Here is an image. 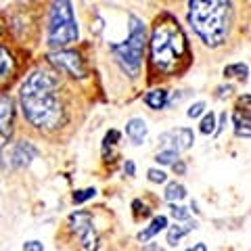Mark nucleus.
I'll return each instance as SVG.
<instances>
[{"instance_id": "nucleus-1", "label": "nucleus", "mask_w": 251, "mask_h": 251, "mask_svg": "<svg viewBox=\"0 0 251 251\" xmlns=\"http://www.w3.org/2000/svg\"><path fill=\"white\" fill-rule=\"evenodd\" d=\"M19 103L25 120L38 130H54L63 122L59 82L42 69L31 72L19 90Z\"/></svg>"}, {"instance_id": "nucleus-2", "label": "nucleus", "mask_w": 251, "mask_h": 251, "mask_svg": "<svg viewBox=\"0 0 251 251\" xmlns=\"http://www.w3.org/2000/svg\"><path fill=\"white\" fill-rule=\"evenodd\" d=\"M188 23L207 46H220L232 23L230 0H188Z\"/></svg>"}, {"instance_id": "nucleus-3", "label": "nucleus", "mask_w": 251, "mask_h": 251, "mask_svg": "<svg viewBox=\"0 0 251 251\" xmlns=\"http://www.w3.org/2000/svg\"><path fill=\"white\" fill-rule=\"evenodd\" d=\"M188 44L182 27L166 17L155 25L151 34V61L161 74H174L180 69V63L186 59Z\"/></svg>"}, {"instance_id": "nucleus-4", "label": "nucleus", "mask_w": 251, "mask_h": 251, "mask_svg": "<svg viewBox=\"0 0 251 251\" xmlns=\"http://www.w3.org/2000/svg\"><path fill=\"white\" fill-rule=\"evenodd\" d=\"M128 38L120 44H111V52L126 74L130 77H136L143 65V54L147 46V27L136 15L128 17Z\"/></svg>"}, {"instance_id": "nucleus-5", "label": "nucleus", "mask_w": 251, "mask_h": 251, "mask_svg": "<svg viewBox=\"0 0 251 251\" xmlns=\"http://www.w3.org/2000/svg\"><path fill=\"white\" fill-rule=\"evenodd\" d=\"M46 36H49V46L52 49H63V46L77 42L80 29H77L72 0H52Z\"/></svg>"}, {"instance_id": "nucleus-6", "label": "nucleus", "mask_w": 251, "mask_h": 251, "mask_svg": "<svg viewBox=\"0 0 251 251\" xmlns=\"http://www.w3.org/2000/svg\"><path fill=\"white\" fill-rule=\"evenodd\" d=\"M69 226L75 232V237L80 239V245L84 247V251L99 249V234L97 228H94L92 214H88V211H74L69 216Z\"/></svg>"}, {"instance_id": "nucleus-7", "label": "nucleus", "mask_w": 251, "mask_h": 251, "mask_svg": "<svg viewBox=\"0 0 251 251\" xmlns=\"http://www.w3.org/2000/svg\"><path fill=\"white\" fill-rule=\"evenodd\" d=\"M49 59H50V63L59 69L61 74L74 77V80H75V77H77V80H82V77L86 75L84 61H82V57L75 50H57V52H52Z\"/></svg>"}, {"instance_id": "nucleus-8", "label": "nucleus", "mask_w": 251, "mask_h": 251, "mask_svg": "<svg viewBox=\"0 0 251 251\" xmlns=\"http://www.w3.org/2000/svg\"><path fill=\"white\" fill-rule=\"evenodd\" d=\"M159 145L161 149H174V151H186L195 145V132L191 128H176V130H168L159 136Z\"/></svg>"}, {"instance_id": "nucleus-9", "label": "nucleus", "mask_w": 251, "mask_h": 251, "mask_svg": "<svg viewBox=\"0 0 251 251\" xmlns=\"http://www.w3.org/2000/svg\"><path fill=\"white\" fill-rule=\"evenodd\" d=\"M36 157H38V149L31 145L29 140H19V143H15V147L11 149V166L17 170H23V168H27Z\"/></svg>"}, {"instance_id": "nucleus-10", "label": "nucleus", "mask_w": 251, "mask_h": 251, "mask_svg": "<svg viewBox=\"0 0 251 251\" xmlns=\"http://www.w3.org/2000/svg\"><path fill=\"white\" fill-rule=\"evenodd\" d=\"M13 122H15V103L11 97L0 94V136L11 138L13 134Z\"/></svg>"}, {"instance_id": "nucleus-11", "label": "nucleus", "mask_w": 251, "mask_h": 251, "mask_svg": "<svg viewBox=\"0 0 251 251\" xmlns=\"http://www.w3.org/2000/svg\"><path fill=\"white\" fill-rule=\"evenodd\" d=\"M126 134H128V138L134 145H143L149 134V126L143 117H132V120L126 124Z\"/></svg>"}, {"instance_id": "nucleus-12", "label": "nucleus", "mask_w": 251, "mask_h": 251, "mask_svg": "<svg viewBox=\"0 0 251 251\" xmlns=\"http://www.w3.org/2000/svg\"><path fill=\"white\" fill-rule=\"evenodd\" d=\"M166 226H168V218L166 216H155L151 220V224H149L147 228H143V232H138V241H143V243L151 241L153 237H157V234L166 228Z\"/></svg>"}, {"instance_id": "nucleus-13", "label": "nucleus", "mask_w": 251, "mask_h": 251, "mask_svg": "<svg viewBox=\"0 0 251 251\" xmlns=\"http://www.w3.org/2000/svg\"><path fill=\"white\" fill-rule=\"evenodd\" d=\"M145 105L153 111H159V109H166L168 107V92L163 88H155L151 92L145 94Z\"/></svg>"}, {"instance_id": "nucleus-14", "label": "nucleus", "mask_w": 251, "mask_h": 251, "mask_svg": "<svg viewBox=\"0 0 251 251\" xmlns=\"http://www.w3.org/2000/svg\"><path fill=\"white\" fill-rule=\"evenodd\" d=\"M15 72V59L9 52V49L0 46V84H4Z\"/></svg>"}, {"instance_id": "nucleus-15", "label": "nucleus", "mask_w": 251, "mask_h": 251, "mask_svg": "<svg viewBox=\"0 0 251 251\" xmlns=\"http://www.w3.org/2000/svg\"><path fill=\"white\" fill-rule=\"evenodd\" d=\"M193 228H197V222H191V224H186V226H180V224L170 226V230H168V245L176 247L178 243H180V239H182L186 232H191Z\"/></svg>"}, {"instance_id": "nucleus-16", "label": "nucleus", "mask_w": 251, "mask_h": 251, "mask_svg": "<svg viewBox=\"0 0 251 251\" xmlns=\"http://www.w3.org/2000/svg\"><path fill=\"white\" fill-rule=\"evenodd\" d=\"M163 197H166L170 203H178L186 197V188L180 184V182H170L166 186V193H163Z\"/></svg>"}, {"instance_id": "nucleus-17", "label": "nucleus", "mask_w": 251, "mask_h": 251, "mask_svg": "<svg viewBox=\"0 0 251 251\" xmlns=\"http://www.w3.org/2000/svg\"><path fill=\"white\" fill-rule=\"evenodd\" d=\"M224 75L226 77H237V80L245 82L247 75H249V67L245 65V63H232V65L224 67Z\"/></svg>"}, {"instance_id": "nucleus-18", "label": "nucleus", "mask_w": 251, "mask_h": 251, "mask_svg": "<svg viewBox=\"0 0 251 251\" xmlns=\"http://www.w3.org/2000/svg\"><path fill=\"white\" fill-rule=\"evenodd\" d=\"M234 134L239 138H251V122H247L239 113H234Z\"/></svg>"}, {"instance_id": "nucleus-19", "label": "nucleus", "mask_w": 251, "mask_h": 251, "mask_svg": "<svg viewBox=\"0 0 251 251\" xmlns=\"http://www.w3.org/2000/svg\"><path fill=\"white\" fill-rule=\"evenodd\" d=\"M155 161L159 163V166H174L178 161V151H174V149H161V151L157 153Z\"/></svg>"}, {"instance_id": "nucleus-20", "label": "nucleus", "mask_w": 251, "mask_h": 251, "mask_svg": "<svg viewBox=\"0 0 251 251\" xmlns=\"http://www.w3.org/2000/svg\"><path fill=\"white\" fill-rule=\"evenodd\" d=\"M216 115L214 113H205V115H203V120H201V124H199V130L203 132V134H214V132H216Z\"/></svg>"}, {"instance_id": "nucleus-21", "label": "nucleus", "mask_w": 251, "mask_h": 251, "mask_svg": "<svg viewBox=\"0 0 251 251\" xmlns=\"http://www.w3.org/2000/svg\"><path fill=\"white\" fill-rule=\"evenodd\" d=\"M94 195H97V191H94V188H80V191H75L74 193V203L75 205H80V203H86L88 199H92Z\"/></svg>"}, {"instance_id": "nucleus-22", "label": "nucleus", "mask_w": 251, "mask_h": 251, "mask_svg": "<svg viewBox=\"0 0 251 251\" xmlns=\"http://www.w3.org/2000/svg\"><path fill=\"white\" fill-rule=\"evenodd\" d=\"M170 214L174 220H178V222H184V220L191 218V214H188V209L182 207V205H176V203H172V207H170Z\"/></svg>"}, {"instance_id": "nucleus-23", "label": "nucleus", "mask_w": 251, "mask_h": 251, "mask_svg": "<svg viewBox=\"0 0 251 251\" xmlns=\"http://www.w3.org/2000/svg\"><path fill=\"white\" fill-rule=\"evenodd\" d=\"M147 176H149V180H151L153 184H163L168 180V174L163 170H157V168H151L147 172Z\"/></svg>"}, {"instance_id": "nucleus-24", "label": "nucleus", "mask_w": 251, "mask_h": 251, "mask_svg": "<svg viewBox=\"0 0 251 251\" xmlns=\"http://www.w3.org/2000/svg\"><path fill=\"white\" fill-rule=\"evenodd\" d=\"M117 140H120V132H117V130H109L105 140H103V153H107V149H113L117 145Z\"/></svg>"}, {"instance_id": "nucleus-25", "label": "nucleus", "mask_w": 251, "mask_h": 251, "mask_svg": "<svg viewBox=\"0 0 251 251\" xmlns=\"http://www.w3.org/2000/svg\"><path fill=\"white\" fill-rule=\"evenodd\" d=\"M205 113V103L203 100H197V103H193L191 107H188V111H186V115L191 117V120H197L199 115H203Z\"/></svg>"}, {"instance_id": "nucleus-26", "label": "nucleus", "mask_w": 251, "mask_h": 251, "mask_svg": "<svg viewBox=\"0 0 251 251\" xmlns=\"http://www.w3.org/2000/svg\"><path fill=\"white\" fill-rule=\"evenodd\" d=\"M21 251H44V245L40 241H25Z\"/></svg>"}, {"instance_id": "nucleus-27", "label": "nucleus", "mask_w": 251, "mask_h": 251, "mask_svg": "<svg viewBox=\"0 0 251 251\" xmlns=\"http://www.w3.org/2000/svg\"><path fill=\"white\" fill-rule=\"evenodd\" d=\"M230 92H232V86H230V84L218 86V88H216V97H218V99H224V97H228Z\"/></svg>"}, {"instance_id": "nucleus-28", "label": "nucleus", "mask_w": 251, "mask_h": 251, "mask_svg": "<svg viewBox=\"0 0 251 251\" xmlns=\"http://www.w3.org/2000/svg\"><path fill=\"white\" fill-rule=\"evenodd\" d=\"M124 172H126L128 176H134V172H136L134 163H132V161H126V163H124Z\"/></svg>"}, {"instance_id": "nucleus-29", "label": "nucleus", "mask_w": 251, "mask_h": 251, "mask_svg": "<svg viewBox=\"0 0 251 251\" xmlns=\"http://www.w3.org/2000/svg\"><path fill=\"white\" fill-rule=\"evenodd\" d=\"M172 168H174V172H176V174H184V172H186V166H184V161H176L174 163V166H172Z\"/></svg>"}, {"instance_id": "nucleus-30", "label": "nucleus", "mask_w": 251, "mask_h": 251, "mask_svg": "<svg viewBox=\"0 0 251 251\" xmlns=\"http://www.w3.org/2000/svg\"><path fill=\"white\" fill-rule=\"evenodd\" d=\"M186 251H207V247H205V243H195V245Z\"/></svg>"}, {"instance_id": "nucleus-31", "label": "nucleus", "mask_w": 251, "mask_h": 251, "mask_svg": "<svg viewBox=\"0 0 251 251\" xmlns=\"http://www.w3.org/2000/svg\"><path fill=\"white\" fill-rule=\"evenodd\" d=\"M4 140H6V138L0 136V168L4 166V161H2V149H4Z\"/></svg>"}, {"instance_id": "nucleus-32", "label": "nucleus", "mask_w": 251, "mask_h": 251, "mask_svg": "<svg viewBox=\"0 0 251 251\" xmlns=\"http://www.w3.org/2000/svg\"><path fill=\"white\" fill-rule=\"evenodd\" d=\"M0 31H2V29H0Z\"/></svg>"}]
</instances>
